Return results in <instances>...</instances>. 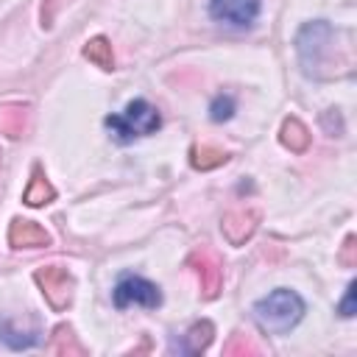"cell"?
Returning a JSON list of instances; mask_svg holds the SVG:
<instances>
[{"instance_id": "1", "label": "cell", "mask_w": 357, "mask_h": 357, "mask_svg": "<svg viewBox=\"0 0 357 357\" xmlns=\"http://www.w3.org/2000/svg\"><path fill=\"white\" fill-rule=\"evenodd\" d=\"M296 56L310 78H332L335 67L343 73L349 70V61H340L337 56V31L326 20H312L298 28L296 33Z\"/></svg>"}, {"instance_id": "2", "label": "cell", "mask_w": 357, "mask_h": 357, "mask_svg": "<svg viewBox=\"0 0 357 357\" xmlns=\"http://www.w3.org/2000/svg\"><path fill=\"white\" fill-rule=\"evenodd\" d=\"M254 321L265 335H287L307 312L304 298L290 287H276L254 304Z\"/></svg>"}, {"instance_id": "3", "label": "cell", "mask_w": 357, "mask_h": 357, "mask_svg": "<svg viewBox=\"0 0 357 357\" xmlns=\"http://www.w3.org/2000/svg\"><path fill=\"white\" fill-rule=\"evenodd\" d=\"M103 126L109 128L112 139L120 142V145H128L139 137H151L159 131L162 126V114L153 103H148L145 98H134L126 103L123 112H114V114H106L103 117Z\"/></svg>"}, {"instance_id": "4", "label": "cell", "mask_w": 357, "mask_h": 357, "mask_svg": "<svg viewBox=\"0 0 357 357\" xmlns=\"http://www.w3.org/2000/svg\"><path fill=\"white\" fill-rule=\"evenodd\" d=\"M112 304L117 310H128V307H145V310H156L162 304V290L156 282L137 276V273H120L114 287H112Z\"/></svg>"}, {"instance_id": "5", "label": "cell", "mask_w": 357, "mask_h": 357, "mask_svg": "<svg viewBox=\"0 0 357 357\" xmlns=\"http://www.w3.org/2000/svg\"><path fill=\"white\" fill-rule=\"evenodd\" d=\"M33 282L39 284L45 301L56 312H61V310L70 307L73 293H75V279H73V273L67 268H61V265H45V268H39L33 273Z\"/></svg>"}, {"instance_id": "6", "label": "cell", "mask_w": 357, "mask_h": 357, "mask_svg": "<svg viewBox=\"0 0 357 357\" xmlns=\"http://www.w3.org/2000/svg\"><path fill=\"white\" fill-rule=\"evenodd\" d=\"M259 8L262 0H209V17L229 28H251Z\"/></svg>"}, {"instance_id": "7", "label": "cell", "mask_w": 357, "mask_h": 357, "mask_svg": "<svg viewBox=\"0 0 357 357\" xmlns=\"http://www.w3.org/2000/svg\"><path fill=\"white\" fill-rule=\"evenodd\" d=\"M190 265L195 268L198 273V282H201V290H204V298H215L220 284H223V265L220 259L209 251V248H201L190 257Z\"/></svg>"}, {"instance_id": "8", "label": "cell", "mask_w": 357, "mask_h": 357, "mask_svg": "<svg viewBox=\"0 0 357 357\" xmlns=\"http://www.w3.org/2000/svg\"><path fill=\"white\" fill-rule=\"evenodd\" d=\"M257 223H259V212L257 209H231L229 215H223L220 231L231 245H243L257 231Z\"/></svg>"}, {"instance_id": "9", "label": "cell", "mask_w": 357, "mask_h": 357, "mask_svg": "<svg viewBox=\"0 0 357 357\" xmlns=\"http://www.w3.org/2000/svg\"><path fill=\"white\" fill-rule=\"evenodd\" d=\"M8 243L14 248H45V245H50V234L36 220L14 218L8 226Z\"/></svg>"}, {"instance_id": "10", "label": "cell", "mask_w": 357, "mask_h": 357, "mask_svg": "<svg viewBox=\"0 0 357 357\" xmlns=\"http://www.w3.org/2000/svg\"><path fill=\"white\" fill-rule=\"evenodd\" d=\"M212 335H215V326L209 321H195L178 340L170 343V349L178 351V354H198V351H204L209 346Z\"/></svg>"}, {"instance_id": "11", "label": "cell", "mask_w": 357, "mask_h": 357, "mask_svg": "<svg viewBox=\"0 0 357 357\" xmlns=\"http://www.w3.org/2000/svg\"><path fill=\"white\" fill-rule=\"evenodd\" d=\"M53 198H56V190H53V184L47 181L45 170L36 165L33 173H31V181H28V187H25V192H22V201H25L28 206H45V204H50Z\"/></svg>"}, {"instance_id": "12", "label": "cell", "mask_w": 357, "mask_h": 357, "mask_svg": "<svg viewBox=\"0 0 357 357\" xmlns=\"http://www.w3.org/2000/svg\"><path fill=\"white\" fill-rule=\"evenodd\" d=\"M28 128V106L25 103H6L0 109V131L11 139L22 137V131Z\"/></svg>"}, {"instance_id": "13", "label": "cell", "mask_w": 357, "mask_h": 357, "mask_svg": "<svg viewBox=\"0 0 357 357\" xmlns=\"http://www.w3.org/2000/svg\"><path fill=\"white\" fill-rule=\"evenodd\" d=\"M279 139L284 148H290L293 153H304L310 148V131L307 126L298 120V117H287L282 123V131H279Z\"/></svg>"}, {"instance_id": "14", "label": "cell", "mask_w": 357, "mask_h": 357, "mask_svg": "<svg viewBox=\"0 0 357 357\" xmlns=\"http://www.w3.org/2000/svg\"><path fill=\"white\" fill-rule=\"evenodd\" d=\"M0 343H6L8 349H31L39 343V329H17L14 321H0Z\"/></svg>"}, {"instance_id": "15", "label": "cell", "mask_w": 357, "mask_h": 357, "mask_svg": "<svg viewBox=\"0 0 357 357\" xmlns=\"http://www.w3.org/2000/svg\"><path fill=\"white\" fill-rule=\"evenodd\" d=\"M84 56L100 70H114V53H112V42L106 36H92L84 45Z\"/></svg>"}, {"instance_id": "16", "label": "cell", "mask_w": 357, "mask_h": 357, "mask_svg": "<svg viewBox=\"0 0 357 357\" xmlns=\"http://www.w3.org/2000/svg\"><path fill=\"white\" fill-rule=\"evenodd\" d=\"M229 159V153H223L220 148H212V145H192L190 151V162L195 170H212L218 165H223Z\"/></svg>"}, {"instance_id": "17", "label": "cell", "mask_w": 357, "mask_h": 357, "mask_svg": "<svg viewBox=\"0 0 357 357\" xmlns=\"http://www.w3.org/2000/svg\"><path fill=\"white\" fill-rule=\"evenodd\" d=\"M234 112H237V100H234V95H229V92L215 95L212 103H209V120H212V123H226V120L234 117Z\"/></svg>"}, {"instance_id": "18", "label": "cell", "mask_w": 357, "mask_h": 357, "mask_svg": "<svg viewBox=\"0 0 357 357\" xmlns=\"http://www.w3.org/2000/svg\"><path fill=\"white\" fill-rule=\"evenodd\" d=\"M53 354H67V351H73V354H81V346L73 340V329L70 326H56V332H53V343L47 346Z\"/></svg>"}, {"instance_id": "19", "label": "cell", "mask_w": 357, "mask_h": 357, "mask_svg": "<svg viewBox=\"0 0 357 357\" xmlns=\"http://www.w3.org/2000/svg\"><path fill=\"white\" fill-rule=\"evenodd\" d=\"M337 312H340L343 318H351V315H354V282H349V287H346V296H343V301H340Z\"/></svg>"}, {"instance_id": "20", "label": "cell", "mask_w": 357, "mask_h": 357, "mask_svg": "<svg viewBox=\"0 0 357 357\" xmlns=\"http://www.w3.org/2000/svg\"><path fill=\"white\" fill-rule=\"evenodd\" d=\"M354 237H346V243H343V251H340V262L346 265V268H351L357 259H354Z\"/></svg>"}, {"instance_id": "21", "label": "cell", "mask_w": 357, "mask_h": 357, "mask_svg": "<svg viewBox=\"0 0 357 357\" xmlns=\"http://www.w3.org/2000/svg\"><path fill=\"white\" fill-rule=\"evenodd\" d=\"M226 351H229V354H234V351H257V349H254L248 340H243V337H234V340L226 346Z\"/></svg>"}]
</instances>
